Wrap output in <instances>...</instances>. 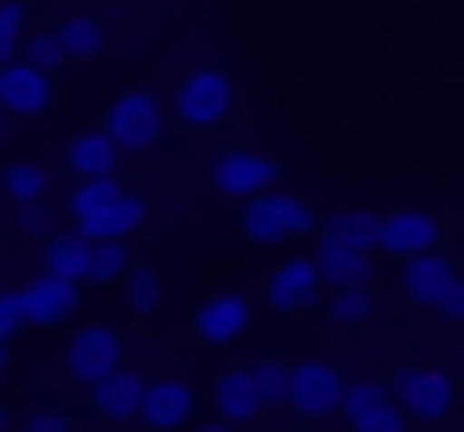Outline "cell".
I'll return each instance as SVG.
<instances>
[{
    "label": "cell",
    "mask_w": 464,
    "mask_h": 432,
    "mask_svg": "<svg viewBox=\"0 0 464 432\" xmlns=\"http://www.w3.org/2000/svg\"><path fill=\"white\" fill-rule=\"evenodd\" d=\"M140 223H147V204L121 178H77V191H71V229H83L96 242H128Z\"/></svg>",
    "instance_id": "1"
},
{
    "label": "cell",
    "mask_w": 464,
    "mask_h": 432,
    "mask_svg": "<svg viewBox=\"0 0 464 432\" xmlns=\"http://www.w3.org/2000/svg\"><path fill=\"white\" fill-rule=\"evenodd\" d=\"M45 274L77 280V286H90V280H121V274H128V248H121V242H96V235H83V229H58V235L45 242Z\"/></svg>",
    "instance_id": "2"
},
{
    "label": "cell",
    "mask_w": 464,
    "mask_h": 432,
    "mask_svg": "<svg viewBox=\"0 0 464 432\" xmlns=\"http://www.w3.org/2000/svg\"><path fill=\"white\" fill-rule=\"evenodd\" d=\"M229 109H236V77L223 64H198L172 90V115L185 128H217V121H229Z\"/></svg>",
    "instance_id": "3"
},
{
    "label": "cell",
    "mask_w": 464,
    "mask_h": 432,
    "mask_svg": "<svg viewBox=\"0 0 464 432\" xmlns=\"http://www.w3.org/2000/svg\"><path fill=\"white\" fill-rule=\"evenodd\" d=\"M242 235H248V242H261V248H274V242L318 235V216H312V204H305V197H293V191H267V197L242 204Z\"/></svg>",
    "instance_id": "4"
},
{
    "label": "cell",
    "mask_w": 464,
    "mask_h": 432,
    "mask_svg": "<svg viewBox=\"0 0 464 432\" xmlns=\"http://www.w3.org/2000/svg\"><path fill=\"white\" fill-rule=\"evenodd\" d=\"M102 128L115 134V147H121V153H153V147L166 140V102H160V96H147V90H128V96H115V102H109Z\"/></svg>",
    "instance_id": "5"
},
{
    "label": "cell",
    "mask_w": 464,
    "mask_h": 432,
    "mask_svg": "<svg viewBox=\"0 0 464 432\" xmlns=\"http://www.w3.org/2000/svg\"><path fill=\"white\" fill-rule=\"evenodd\" d=\"M274 178H280V166H274L267 153H255V147H229V153L210 159V191H217V197H236V204L267 197Z\"/></svg>",
    "instance_id": "6"
},
{
    "label": "cell",
    "mask_w": 464,
    "mask_h": 432,
    "mask_svg": "<svg viewBox=\"0 0 464 432\" xmlns=\"http://www.w3.org/2000/svg\"><path fill=\"white\" fill-rule=\"evenodd\" d=\"M64 369H71V381H83V388L109 381V375L121 369V331H115V324H83V331H71Z\"/></svg>",
    "instance_id": "7"
},
{
    "label": "cell",
    "mask_w": 464,
    "mask_h": 432,
    "mask_svg": "<svg viewBox=\"0 0 464 432\" xmlns=\"http://www.w3.org/2000/svg\"><path fill=\"white\" fill-rule=\"evenodd\" d=\"M191 331L204 337V343H242L248 331H255V299L242 293V286H217L204 305H198V318H191Z\"/></svg>",
    "instance_id": "8"
},
{
    "label": "cell",
    "mask_w": 464,
    "mask_h": 432,
    "mask_svg": "<svg viewBox=\"0 0 464 432\" xmlns=\"http://www.w3.org/2000/svg\"><path fill=\"white\" fill-rule=\"evenodd\" d=\"M343 375H337V362H324V356H305V362H293V413L299 419H331V413H343Z\"/></svg>",
    "instance_id": "9"
},
{
    "label": "cell",
    "mask_w": 464,
    "mask_h": 432,
    "mask_svg": "<svg viewBox=\"0 0 464 432\" xmlns=\"http://www.w3.org/2000/svg\"><path fill=\"white\" fill-rule=\"evenodd\" d=\"M52 102H58V83H52V71L26 64V58L0 64V109H7V115H20V121H39V115H52Z\"/></svg>",
    "instance_id": "10"
},
{
    "label": "cell",
    "mask_w": 464,
    "mask_h": 432,
    "mask_svg": "<svg viewBox=\"0 0 464 432\" xmlns=\"http://www.w3.org/2000/svg\"><path fill=\"white\" fill-rule=\"evenodd\" d=\"M388 388H394V407L407 419H445L451 413V375L445 369H401Z\"/></svg>",
    "instance_id": "11"
},
{
    "label": "cell",
    "mask_w": 464,
    "mask_h": 432,
    "mask_svg": "<svg viewBox=\"0 0 464 432\" xmlns=\"http://www.w3.org/2000/svg\"><path fill=\"white\" fill-rule=\"evenodd\" d=\"M439 235H445V229H439L432 210H388V216H382V254H394V261L432 254Z\"/></svg>",
    "instance_id": "12"
},
{
    "label": "cell",
    "mask_w": 464,
    "mask_h": 432,
    "mask_svg": "<svg viewBox=\"0 0 464 432\" xmlns=\"http://www.w3.org/2000/svg\"><path fill=\"white\" fill-rule=\"evenodd\" d=\"M451 286H458V267L432 248V254H413V261H401V299L407 305H445L451 299Z\"/></svg>",
    "instance_id": "13"
},
{
    "label": "cell",
    "mask_w": 464,
    "mask_h": 432,
    "mask_svg": "<svg viewBox=\"0 0 464 432\" xmlns=\"http://www.w3.org/2000/svg\"><path fill=\"white\" fill-rule=\"evenodd\" d=\"M77 280H58V274H45L39 267V280H26L20 286V299H26V324H39V331H52V324H71L77 318Z\"/></svg>",
    "instance_id": "14"
},
{
    "label": "cell",
    "mask_w": 464,
    "mask_h": 432,
    "mask_svg": "<svg viewBox=\"0 0 464 432\" xmlns=\"http://www.w3.org/2000/svg\"><path fill=\"white\" fill-rule=\"evenodd\" d=\"M318 261L312 254H299V261H280L274 274H267V305L274 312H305L312 299H318Z\"/></svg>",
    "instance_id": "15"
},
{
    "label": "cell",
    "mask_w": 464,
    "mask_h": 432,
    "mask_svg": "<svg viewBox=\"0 0 464 432\" xmlns=\"http://www.w3.org/2000/svg\"><path fill=\"white\" fill-rule=\"evenodd\" d=\"M191 407H198L191 381H179V375H153V388H147V407H140V419H147V432H179V426L191 419Z\"/></svg>",
    "instance_id": "16"
},
{
    "label": "cell",
    "mask_w": 464,
    "mask_h": 432,
    "mask_svg": "<svg viewBox=\"0 0 464 432\" xmlns=\"http://www.w3.org/2000/svg\"><path fill=\"white\" fill-rule=\"evenodd\" d=\"M147 388H153V381H147L140 369H128V362H121L109 381H96V388H90V400H96V413H102V419H140Z\"/></svg>",
    "instance_id": "17"
},
{
    "label": "cell",
    "mask_w": 464,
    "mask_h": 432,
    "mask_svg": "<svg viewBox=\"0 0 464 432\" xmlns=\"http://www.w3.org/2000/svg\"><path fill=\"white\" fill-rule=\"evenodd\" d=\"M115 159H121V147H115L109 128H83V134H71V147H64V166H71L77 178H115Z\"/></svg>",
    "instance_id": "18"
},
{
    "label": "cell",
    "mask_w": 464,
    "mask_h": 432,
    "mask_svg": "<svg viewBox=\"0 0 464 432\" xmlns=\"http://www.w3.org/2000/svg\"><path fill=\"white\" fill-rule=\"evenodd\" d=\"M312 261H318V280H324L331 293H343V286H369V254H362V248H343V242L318 235Z\"/></svg>",
    "instance_id": "19"
},
{
    "label": "cell",
    "mask_w": 464,
    "mask_h": 432,
    "mask_svg": "<svg viewBox=\"0 0 464 432\" xmlns=\"http://www.w3.org/2000/svg\"><path fill=\"white\" fill-rule=\"evenodd\" d=\"M210 400H217V419H229V426H242V419H255L267 407L261 388H255V369H223L217 388H210Z\"/></svg>",
    "instance_id": "20"
},
{
    "label": "cell",
    "mask_w": 464,
    "mask_h": 432,
    "mask_svg": "<svg viewBox=\"0 0 464 432\" xmlns=\"http://www.w3.org/2000/svg\"><path fill=\"white\" fill-rule=\"evenodd\" d=\"M318 235H331V242H343V248L375 254V248H382V216H375V210H331Z\"/></svg>",
    "instance_id": "21"
},
{
    "label": "cell",
    "mask_w": 464,
    "mask_h": 432,
    "mask_svg": "<svg viewBox=\"0 0 464 432\" xmlns=\"http://www.w3.org/2000/svg\"><path fill=\"white\" fill-rule=\"evenodd\" d=\"M0 191H7L14 204H52V178L39 159H14L7 172H0Z\"/></svg>",
    "instance_id": "22"
},
{
    "label": "cell",
    "mask_w": 464,
    "mask_h": 432,
    "mask_svg": "<svg viewBox=\"0 0 464 432\" xmlns=\"http://www.w3.org/2000/svg\"><path fill=\"white\" fill-rule=\"evenodd\" d=\"M58 33H64V45H71V58H102L109 52V33H102V20L96 14H71V20H58Z\"/></svg>",
    "instance_id": "23"
},
{
    "label": "cell",
    "mask_w": 464,
    "mask_h": 432,
    "mask_svg": "<svg viewBox=\"0 0 464 432\" xmlns=\"http://www.w3.org/2000/svg\"><path fill=\"white\" fill-rule=\"evenodd\" d=\"M20 58L58 77V71L71 64V45H64V33H58V26H45V33H26V52H20Z\"/></svg>",
    "instance_id": "24"
},
{
    "label": "cell",
    "mask_w": 464,
    "mask_h": 432,
    "mask_svg": "<svg viewBox=\"0 0 464 432\" xmlns=\"http://www.w3.org/2000/svg\"><path fill=\"white\" fill-rule=\"evenodd\" d=\"M255 388H261V400H267V407H293V362L261 356V362H255Z\"/></svg>",
    "instance_id": "25"
},
{
    "label": "cell",
    "mask_w": 464,
    "mask_h": 432,
    "mask_svg": "<svg viewBox=\"0 0 464 432\" xmlns=\"http://www.w3.org/2000/svg\"><path fill=\"white\" fill-rule=\"evenodd\" d=\"M382 407H394V388H388V381H350V388H343V413H350V426L369 419V413H382Z\"/></svg>",
    "instance_id": "26"
},
{
    "label": "cell",
    "mask_w": 464,
    "mask_h": 432,
    "mask_svg": "<svg viewBox=\"0 0 464 432\" xmlns=\"http://www.w3.org/2000/svg\"><path fill=\"white\" fill-rule=\"evenodd\" d=\"M26 52V7L20 0H0V64H14Z\"/></svg>",
    "instance_id": "27"
},
{
    "label": "cell",
    "mask_w": 464,
    "mask_h": 432,
    "mask_svg": "<svg viewBox=\"0 0 464 432\" xmlns=\"http://www.w3.org/2000/svg\"><path fill=\"white\" fill-rule=\"evenodd\" d=\"M160 299H166V280H160L153 267H134V280H128V305L147 318V312H160Z\"/></svg>",
    "instance_id": "28"
},
{
    "label": "cell",
    "mask_w": 464,
    "mask_h": 432,
    "mask_svg": "<svg viewBox=\"0 0 464 432\" xmlns=\"http://www.w3.org/2000/svg\"><path fill=\"white\" fill-rule=\"evenodd\" d=\"M369 312H375V293H369V286H343V293H331V318H337V324H362Z\"/></svg>",
    "instance_id": "29"
},
{
    "label": "cell",
    "mask_w": 464,
    "mask_h": 432,
    "mask_svg": "<svg viewBox=\"0 0 464 432\" xmlns=\"http://www.w3.org/2000/svg\"><path fill=\"white\" fill-rule=\"evenodd\" d=\"M14 223H20L26 235H39V242H52V235H58V223H52V204H20V210H14Z\"/></svg>",
    "instance_id": "30"
},
{
    "label": "cell",
    "mask_w": 464,
    "mask_h": 432,
    "mask_svg": "<svg viewBox=\"0 0 464 432\" xmlns=\"http://www.w3.org/2000/svg\"><path fill=\"white\" fill-rule=\"evenodd\" d=\"M14 331H26V299L20 293H0V343H7Z\"/></svg>",
    "instance_id": "31"
},
{
    "label": "cell",
    "mask_w": 464,
    "mask_h": 432,
    "mask_svg": "<svg viewBox=\"0 0 464 432\" xmlns=\"http://www.w3.org/2000/svg\"><path fill=\"white\" fill-rule=\"evenodd\" d=\"M20 432H71V419H64V407H33Z\"/></svg>",
    "instance_id": "32"
},
{
    "label": "cell",
    "mask_w": 464,
    "mask_h": 432,
    "mask_svg": "<svg viewBox=\"0 0 464 432\" xmlns=\"http://www.w3.org/2000/svg\"><path fill=\"white\" fill-rule=\"evenodd\" d=\"M401 419H407L401 407H382V413H369V419H356L350 432H401Z\"/></svg>",
    "instance_id": "33"
},
{
    "label": "cell",
    "mask_w": 464,
    "mask_h": 432,
    "mask_svg": "<svg viewBox=\"0 0 464 432\" xmlns=\"http://www.w3.org/2000/svg\"><path fill=\"white\" fill-rule=\"evenodd\" d=\"M439 312H445V318H464V280H458V286H451V299H445V305H439Z\"/></svg>",
    "instance_id": "34"
},
{
    "label": "cell",
    "mask_w": 464,
    "mask_h": 432,
    "mask_svg": "<svg viewBox=\"0 0 464 432\" xmlns=\"http://www.w3.org/2000/svg\"><path fill=\"white\" fill-rule=\"evenodd\" d=\"M198 432H236V426H229V419H217V426H198Z\"/></svg>",
    "instance_id": "35"
},
{
    "label": "cell",
    "mask_w": 464,
    "mask_h": 432,
    "mask_svg": "<svg viewBox=\"0 0 464 432\" xmlns=\"http://www.w3.org/2000/svg\"><path fill=\"white\" fill-rule=\"evenodd\" d=\"M0 432H14V413H7V407H0Z\"/></svg>",
    "instance_id": "36"
},
{
    "label": "cell",
    "mask_w": 464,
    "mask_h": 432,
    "mask_svg": "<svg viewBox=\"0 0 464 432\" xmlns=\"http://www.w3.org/2000/svg\"><path fill=\"white\" fill-rule=\"evenodd\" d=\"M0 381H7V343H0Z\"/></svg>",
    "instance_id": "37"
},
{
    "label": "cell",
    "mask_w": 464,
    "mask_h": 432,
    "mask_svg": "<svg viewBox=\"0 0 464 432\" xmlns=\"http://www.w3.org/2000/svg\"><path fill=\"white\" fill-rule=\"evenodd\" d=\"M7 121H14V115H7V109H0V140H7Z\"/></svg>",
    "instance_id": "38"
},
{
    "label": "cell",
    "mask_w": 464,
    "mask_h": 432,
    "mask_svg": "<svg viewBox=\"0 0 464 432\" xmlns=\"http://www.w3.org/2000/svg\"><path fill=\"white\" fill-rule=\"evenodd\" d=\"M77 7H83V0H77Z\"/></svg>",
    "instance_id": "39"
}]
</instances>
